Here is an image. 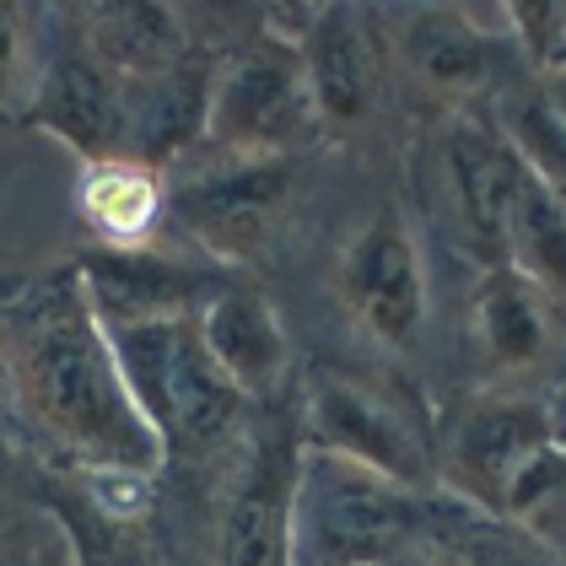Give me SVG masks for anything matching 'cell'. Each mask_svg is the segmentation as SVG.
I'll return each mask as SVG.
<instances>
[{"label":"cell","mask_w":566,"mask_h":566,"mask_svg":"<svg viewBox=\"0 0 566 566\" xmlns=\"http://www.w3.org/2000/svg\"><path fill=\"white\" fill-rule=\"evenodd\" d=\"M0 346L11 410L71 459L76 475L119 470L151 480L168 464V448L135 405L76 270L28 281V292L0 313Z\"/></svg>","instance_id":"cell-1"},{"label":"cell","mask_w":566,"mask_h":566,"mask_svg":"<svg viewBox=\"0 0 566 566\" xmlns=\"http://www.w3.org/2000/svg\"><path fill=\"white\" fill-rule=\"evenodd\" d=\"M432 518L427 496L303 448L292 566H384L405 556Z\"/></svg>","instance_id":"cell-2"},{"label":"cell","mask_w":566,"mask_h":566,"mask_svg":"<svg viewBox=\"0 0 566 566\" xmlns=\"http://www.w3.org/2000/svg\"><path fill=\"white\" fill-rule=\"evenodd\" d=\"M114 361L130 384L135 405L157 427L168 459L206 453L232 437L243 416V394L221 378L195 318H157V324H114L103 329Z\"/></svg>","instance_id":"cell-3"},{"label":"cell","mask_w":566,"mask_h":566,"mask_svg":"<svg viewBox=\"0 0 566 566\" xmlns=\"http://www.w3.org/2000/svg\"><path fill=\"white\" fill-rule=\"evenodd\" d=\"M556 442H562V427H556V410L545 399L518 389L480 394L442 432V453L432 459L437 485L475 513L507 518L513 485Z\"/></svg>","instance_id":"cell-4"},{"label":"cell","mask_w":566,"mask_h":566,"mask_svg":"<svg viewBox=\"0 0 566 566\" xmlns=\"http://www.w3.org/2000/svg\"><path fill=\"white\" fill-rule=\"evenodd\" d=\"M297 432H303V448H313V453H335V459L373 470V475L394 480L416 496H427L437 485L432 453H427L421 432L410 427V416L384 389H373L361 378L318 367L303 389Z\"/></svg>","instance_id":"cell-5"},{"label":"cell","mask_w":566,"mask_h":566,"mask_svg":"<svg viewBox=\"0 0 566 566\" xmlns=\"http://www.w3.org/2000/svg\"><path fill=\"white\" fill-rule=\"evenodd\" d=\"M313 125L318 119L297 49L260 33L217 71L206 146H217L221 157H292Z\"/></svg>","instance_id":"cell-6"},{"label":"cell","mask_w":566,"mask_h":566,"mask_svg":"<svg viewBox=\"0 0 566 566\" xmlns=\"http://www.w3.org/2000/svg\"><path fill=\"white\" fill-rule=\"evenodd\" d=\"M292 184H297L292 157H221L217 168L184 178L168 195V217L217 264H243L275 232Z\"/></svg>","instance_id":"cell-7"},{"label":"cell","mask_w":566,"mask_h":566,"mask_svg":"<svg viewBox=\"0 0 566 566\" xmlns=\"http://www.w3.org/2000/svg\"><path fill=\"white\" fill-rule=\"evenodd\" d=\"M340 303L389 350L416 346L427 324V264L399 206H378L340 254Z\"/></svg>","instance_id":"cell-8"},{"label":"cell","mask_w":566,"mask_h":566,"mask_svg":"<svg viewBox=\"0 0 566 566\" xmlns=\"http://www.w3.org/2000/svg\"><path fill=\"white\" fill-rule=\"evenodd\" d=\"M22 119L76 151L82 168L130 151V87L114 71H103L82 44L60 49L39 71V92Z\"/></svg>","instance_id":"cell-9"},{"label":"cell","mask_w":566,"mask_h":566,"mask_svg":"<svg viewBox=\"0 0 566 566\" xmlns=\"http://www.w3.org/2000/svg\"><path fill=\"white\" fill-rule=\"evenodd\" d=\"M297 475H303V432L270 427L232 485L221 518V566H292Z\"/></svg>","instance_id":"cell-10"},{"label":"cell","mask_w":566,"mask_h":566,"mask_svg":"<svg viewBox=\"0 0 566 566\" xmlns=\"http://www.w3.org/2000/svg\"><path fill=\"white\" fill-rule=\"evenodd\" d=\"M76 281L87 292L97 324L114 329V324L195 318L227 275L206 270V264H178L168 254H157V249H135V254L92 249L87 260L76 264Z\"/></svg>","instance_id":"cell-11"},{"label":"cell","mask_w":566,"mask_h":566,"mask_svg":"<svg viewBox=\"0 0 566 566\" xmlns=\"http://www.w3.org/2000/svg\"><path fill=\"white\" fill-rule=\"evenodd\" d=\"M303 76L313 97V119L329 130H356L373 119L378 87H384V65L373 28L356 6H318L313 28L303 39Z\"/></svg>","instance_id":"cell-12"},{"label":"cell","mask_w":566,"mask_h":566,"mask_svg":"<svg viewBox=\"0 0 566 566\" xmlns=\"http://www.w3.org/2000/svg\"><path fill=\"white\" fill-rule=\"evenodd\" d=\"M195 329H200V340L211 350V361L221 367V378L243 399H264L286 378V361H292L286 324H281L275 303L254 281L227 275L211 292V303L195 313Z\"/></svg>","instance_id":"cell-13"},{"label":"cell","mask_w":566,"mask_h":566,"mask_svg":"<svg viewBox=\"0 0 566 566\" xmlns=\"http://www.w3.org/2000/svg\"><path fill=\"white\" fill-rule=\"evenodd\" d=\"M211 87H217V65L189 54L184 65L135 82L130 87V163L140 168H168L184 151L206 146L211 130Z\"/></svg>","instance_id":"cell-14"},{"label":"cell","mask_w":566,"mask_h":566,"mask_svg":"<svg viewBox=\"0 0 566 566\" xmlns=\"http://www.w3.org/2000/svg\"><path fill=\"white\" fill-rule=\"evenodd\" d=\"M394 49L437 92L491 87V76L502 65L496 33L470 22L464 6H416V11H405L399 28H394Z\"/></svg>","instance_id":"cell-15"},{"label":"cell","mask_w":566,"mask_h":566,"mask_svg":"<svg viewBox=\"0 0 566 566\" xmlns=\"http://www.w3.org/2000/svg\"><path fill=\"white\" fill-rule=\"evenodd\" d=\"M556 307L513 264L480 270L475 286V335L496 373H539L556 356Z\"/></svg>","instance_id":"cell-16"},{"label":"cell","mask_w":566,"mask_h":566,"mask_svg":"<svg viewBox=\"0 0 566 566\" xmlns=\"http://www.w3.org/2000/svg\"><path fill=\"white\" fill-rule=\"evenodd\" d=\"M82 49L125 87L151 82L189 60V33L174 6L157 0H103L82 11Z\"/></svg>","instance_id":"cell-17"},{"label":"cell","mask_w":566,"mask_h":566,"mask_svg":"<svg viewBox=\"0 0 566 566\" xmlns=\"http://www.w3.org/2000/svg\"><path fill=\"white\" fill-rule=\"evenodd\" d=\"M502 264L534 281L551 303H566V200L528 174L518 157L507 163L502 189Z\"/></svg>","instance_id":"cell-18"},{"label":"cell","mask_w":566,"mask_h":566,"mask_svg":"<svg viewBox=\"0 0 566 566\" xmlns=\"http://www.w3.org/2000/svg\"><path fill=\"white\" fill-rule=\"evenodd\" d=\"M448 184H453V200H459V217H464V232L475 243V254L491 264H502V189H507V140L491 119H475V114H459L448 125Z\"/></svg>","instance_id":"cell-19"},{"label":"cell","mask_w":566,"mask_h":566,"mask_svg":"<svg viewBox=\"0 0 566 566\" xmlns=\"http://www.w3.org/2000/svg\"><path fill=\"white\" fill-rule=\"evenodd\" d=\"M76 217L97 238V249L135 254V249H151V232L168 217V189L151 168H140L130 157L92 163L76 178Z\"/></svg>","instance_id":"cell-20"},{"label":"cell","mask_w":566,"mask_h":566,"mask_svg":"<svg viewBox=\"0 0 566 566\" xmlns=\"http://www.w3.org/2000/svg\"><path fill=\"white\" fill-rule=\"evenodd\" d=\"M49 523L65 534L76 566H157L140 523L97 518L82 502H54V507H49Z\"/></svg>","instance_id":"cell-21"},{"label":"cell","mask_w":566,"mask_h":566,"mask_svg":"<svg viewBox=\"0 0 566 566\" xmlns=\"http://www.w3.org/2000/svg\"><path fill=\"white\" fill-rule=\"evenodd\" d=\"M496 130L513 146V157H518L523 168L539 178V184H551L566 200V125L545 108V97L528 92L518 103H507L502 119H496Z\"/></svg>","instance_id":"cell-22"},{"label":"cell","mask_w":566,"mask_h":566,"mask_svg":"<svg viewBox=\"0 0 566 566\" xmlns=\"http://www.w3.org/2000/svg\"><path fill=\"white\" fill-rule=\"evenodd\" d=\"M507 28L518 39L523 60L539 76L566 60V0H513L507 6Z\"/></svg>","instance_id":"cell-23"},{"label":"cell","mask_w":566,"mask_h":566,"mask_svg":"<svg viewBox=\"0 0 566 566\" xmlns=\"http://www.w3.org/2000/svg\"><path fill=\"white\" fill-rule=\"evenodd\" d=\"M33 92H39V65H33L22 6L0 0V114H28Z\"/></svg>","instance_id":"cell-24"},{"label":"cell","mask_w":566,"mask_h":566,"mask_svg":"<svg viewBox=\"0 0 566 566\" xmlns=\"http://www.w3.org/2000/svg\"><path fill=\"white\" fill-rule=\"evenodd\" d=\"M28 566H76V562H71V545H65V534H60L54 523H49V534L39 539V551H33V562H28Z\"/></svg>","instance_id":"cell-25"},{"label":"cell","mask_w":566,"mask_h":566,"mask_svg":"<svg viewBox=\"0 0 566 566\" xmlns=\"http://www.w3.org/2000/svg\"><path fill=\"white\" fill-rule=\"evenodd\" d=\"M539 97H545V108L566 125V60L556 65V71H545V76H539Z\"/></svg>","instance_id":"cell-26"},{"label":"cell","mask_w":566,"mask_h":566,"mask_svg":"<svg viewBox=\"0 0 566 566\" xmlns=\"http://www.w3.org/2000/svg\"><path fill=\"white\" fill-rule=\"evenodd\" d=\"M410 566H470V562H464L453 545H432V551H421V556H416Z\"/></svg>","instance_id":"cell-27"},{"label":"cell","mask_w":566,"mask_h":566,"mask_svg":"<svg viewBox=\"0 0 566 566\" xmlns=\"http://www.w3.org/2000/svg\"><path fill=\"white\" fill-rule=\"evenodd\" d=\"M22 292H28V275H17V270H0V313L17 303Z\"/></svg>","instance_id":"cell-28"},{"label":"cell","mask_w":566,"mask_h":566,"mask_svg":"<svg viewBox=\"0 0 566 566\" xmlns=\"http://www.w3.org/2000/svg\"><path fill=\"white\" fill-rule=\"evenodd\" d=\"M11 416V373H6V346H0V427Z\"/></svg>","instance_id":"cell-29"}]
</instances>
